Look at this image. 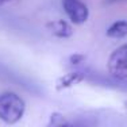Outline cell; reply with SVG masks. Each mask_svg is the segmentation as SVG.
<instances>
[{
  "instance_id": "cell-1",
  "label": "cell",
  "mask_w": 127,
  "mask_h": 127,
  "mask_svg": "<svg viewBox=\"0 0 127 127\" xmlns=\"http://www.w3.org/2000/svg\"><path fill=\"white\" fill-rule=\"evenodd\" d=\"M26 112V101L15 92L0 93V120L5 125H16Z\"/></svg>"
},
{
  "instance_id": "cell-2",
  "label": "cell",
  "mask_w": 127,
  "mask_h": 127,
  "mask_svg": "<svg viewBox=\"0 0 127 127\" xmlns=\"http://www.w3.org/2000/svg\"><path fill=\"white\" fill-rule=\"evenodd\" d=\"M108 76L116 80H127V43L120 45L111 53L107 62Z\"/></svg>"
},
{
  "instance_id": "cell-3",
  "label": "cell",
  "mask_w": 127,
  "mask_h": 127,
  "mask_svg": "<svg viewBox=\"0 0 127 127\" xmlns=\"http://www.w3.org/2000/svg\"><path fill=\"white\" fill-rule=\"evenodd\" d=\"M62 8L72 25H83L89 18V10L81 0H62Z\"/></svg>"
},
{
  "instance_id": "cell-4",
  "label": "cell",
  "mask_w": 127,
  "mask_h": 127,
  "mask_svg": "<svg viewBox=\"0 0 127 127\" xmlns=\"http://www.w3.org/2000/svg\"><path fill=\"white\" fill-rule=\"evenodd\" d=\"M84 78L91 81V83L96 84V85H103L108 87V88L119 89V91H126L127 92V80H116V78L111 76H103L99 73H84Z\"/></svg>"
},
{
  "instance_id": "cell-5",
  "label": "cell",
  "mask_w": 127,
  "mask_h": 127,
  "mask_svg": "<svg viewBox=\"0 0 127 127\" xmlns=\"http://www.w3.org/2000/svg\"><path fill=\"white\" fill-rule=\"evenodd\" d=\"M105 34H107L108 38H112V39L127 38V20L119 19V20L112 22L110 26H108Z\"/></svg>"
},
{
  "instance_id": "cell-6",
  "label": "cell",
  "mask_w": 127,
  "mask_h": 127,
  "mask_svg": "<svg viewBox=\"0 0 127 127\" xmlns=\"http://www.w3.org/2000/svg\"><path fill=\"white\" fill-rule=\"evenodd\" d=\"M47 27L50 29L51 34L56 35V37H58V38H68V37H70V35L73 34L72 26L69 25L68 22L61 20V19L56 20V22L47 23Z\"/></svg>"
},
{
  "instance_id": "cell-7",
  "label": "cell",
  "mask_w": 127,
  "mask_h": 127,
  "mask_svg": "<svg viewBox=\"0 0 127 127\" xmlns=\"http://www.w3.org/2000/svg\"><path fill=\"white\" fill-rule=\"evenodd\" d=\"M85 80L84 78V73L83 72H76V73H70L68 76H64L62 78H60L58 81V89H62V88H68V87H72L74 84L80 83V81Z\"/></svg>"
},
{
  "instance_id": "cell-8",
  "label": "cell",
  "mask_w": 127,
  "mask_h": 127,
  "mask_svg": "<svg viewBox=\"0 0 127 127\" xmlns=\"http://www.w3.org/2000/svg\"><path fill=\"white\" fill-rule=\"evenodd\" d=\"M46 127H77V126H76V122H70L64 115L54 112L50 116V120Z\"/></svg>"
},
{
  "instance_id": "cell-9",
  "label": "cell",
  "mask_w": 127,
  "mask_h": 127,
  "mask_svg": "<svg viewBox=\"0 0 127 127\" xmlns=\"http://www.w3.org/2000/svg\"><path fill=\"white\" fill-rule=\"evenodd\" d=\"M83 61H84V56H81V54H74V56L70 57V62L72 64H76V65L81 64Z\"/></svg>"
},
{
  "instance_id": "cell-10",
  "label": "cell",
  "mask_w": 127,
  "mask_h": 127,
  "mask_svg": "<svg viewBox=\"0 0 127 127\" xmlns=\"http://www.w3.org/2000/svg\"><path fill=\"white\" fill-rule=\"evenodd\" d=\"M118 1H125V0H105L107 4H112V3H118Z\"/></svg>"
},
{
  "instance_id": "cell-11",
  "label": "cell",
  "mask_w": 127,
  "mask_h": 127,
  "mask_svg": "<svg viewBox=\"0 0 127 127\" xmlns=\"http://www.w3.org/2000/svg\"><path fill=\"white\" fill-rule=\"evenodd\" d=\"M10 1H12V0H0V7H1V5H4L5 3H10Z\"/></svg>"
},
{
  "instance_id": "cell-12",
  "label": "cell",
  "mask_w": 127,
  "mask_h": 127,
  "mask_svg": "<svg viewBox=\"0 0 127 127\" xmlns=\"http://www.w3.org/2000/svg\"><path fill=\"white\" fill-rule=\"evenodd\" d=\"M125 104H126V108H127V101H126V103H125Z\"/></svg>"
}]
</instances>
